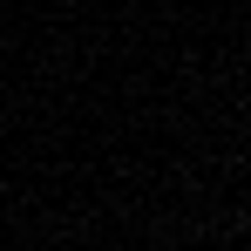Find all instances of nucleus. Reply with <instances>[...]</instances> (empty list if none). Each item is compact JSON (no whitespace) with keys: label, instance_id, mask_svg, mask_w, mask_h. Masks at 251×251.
<instances>
[]
</instances>
